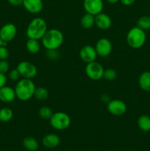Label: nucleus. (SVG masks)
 <instances>
[{
	"label": "nucleus",
	"instance_id": "f257e3e1",
	"mask_svg": "<svg viewBox=\"0 0 150 151\" xmlns=\"http://www.w3.org/2000/svg\"><path fill=\"white\" fill-rule=\"evenodd\" d=\"M64 41L63 34L60 29L51 28L48 29L41 38V45L46 50H58Z\"/></svg>",
	"mask_w": 150,
	"mask_h": 151
},
{
	"label": "nucleus",
	"instance_id": "f03ea898",
	"mask_svg": "<svg viewBox=\"0 0 150 151\" xmlns=\"http://www.w3.org/2000/svg\"><path fill=\"white\" fill-rule=\"evenodd\" d=\"M35 88V84L32 79L19 80L14 88L16 98L21 101H28L34 96Z\"/></svg>",
	"mask_w": 150,
	"mask_h": 151
},
{
	"label": "nucleus",
	"instance_id": "7ed1b4c3",
	"mask_svg": "<svg viewBox=\"0 0 150 151\" xmlns=\"http://www.w3.org/2000/svg\"><path fill=\"white\" fill-rule=\"evenodd\" d=\"M47 30L48 27L46 21L41 17H36L32 19L28 24L26 35L28 38L41 40Z\"/></svg>",
	"mask_w": 150,
	"mask_h": 151
},
{
	"label": "nucleus",
	"instance_id": "20e7f679",
	"mask_svg": "<svg viewBox=\"0 0 150 151\" xmlns=\"http://www.w3.org/2000/svg\"><path fill=\"white\" fill-rule=\"evenodd\" d=\"M126 43L132 49H140L144 45L146 40L145 31L138 27H133L126 34Z\"/></svg>",
	"mask_w": 150,
	"mask_h": 151
},
{
	"label": "nucleus",
	"instance_id": "39448f33",
	"mask_svg": "<svg viewBox=\"0 0 150 151\" xmlns=\"http://www.w3.org/2000/svg\"><path fill=\"white\" fill-rule=\"evenodd\" d=\"M49 122L51 126L57 131H63L69 128L71 119L68 114L63 111L53 113L50 118Z\"/></svg>",
	"mask_w": 150,
	"mask_h": 151
},
{
	"label": "nucleus",
	"instance_id": "423d86ee",
	"mask_svg": "<svg viewBox=\"0 0 150 151\" xmlns=\"http://www.w3.org/2000/svg\"><path fill=\"white\" fill-rule=\"evenodd\" d=\"M21 77L26 79H32L38 74V69L34 63L29 61L24 60L20 62L16 67Z\"/></svg>",
	"mask_w": 150,
	"mask_h": 151
},
{
	"label": "nucleus",
	"instance_id": "0eeeda50",
	"mask_svg": "<svg viewBox=\"0 0 150 151\" xmlns=\"http://www.w3.org/2000/svg\"><path fill=\"white\" fill-rule=\"evenodd\" d=\"M104 67L101 63L95 61L87 63L85 66V74L92 81H99L103 78Z\"/></svg>",
	"mask_w": 150,
	"mask_h": 151
},
{
	"label": "nucleus",
	"instance_id": "6e6552de",
	"mask_svg": "<svg viewBox=\"0 0 150 151\" xmlns=\"http://www.w3.org/2000/svg\"><path fill=\"white\" fill-rule=\"evenodd\" d=\"M107 111L110 114L114 116H121L126 113L127 110V106L126 103L121 100L115 99L110 100L107 104Z\"/></svg>",
	"mask_w": 150,
	"mask_h": 151
},
{
	"label": "nucleus",
	"instance_id": "1a4fd4ad",
	"mask_svg": "<svg viewBox=\"0 0 150 151\" xmlns=\"http://www.w3.org/2000/svg\"><path fill=\"white\" fill-rule=\"evenodd\" d=\"M95 50L98 56L105 58L110 55V53L112 52L113 45L110 40H109L108 38H101L96 43Z\"/></svg>",
	"mask_w": 150,
	"mask_h": 151
},
{
	"label": "nucleus",
	"instance_id": "9d476101",
	"mask_svg": "<svg viewBox=\"0 0 150 151\" xmlns=\"http://www.w3.org/2000/svg\"><path fill=\"white\" fill-rule=\"evenodd\" d=\"M83 7L87 13L96 16L101 13L104 8L103 0H84Z\"/></svg>",
	"mask_w": 150,
	"mask_h": 151
},
{
	"label": "nucleus",
	"instance_id": "9b49d317",
	"mask_svg": "<svg viewBox=\"0 0 150 151\" xmlns=\"http://www.w3.org/2000/svg\"><path fill=\"white\" fill-rule=\"evenodd\" d=\"M17 33V28L14 24L7 23L0 28V37L4 42H10L13 40Z\"/></svg>",
	"mask_w": 150,
	"mask_h": 151
},
{
	"label": "nucleus",
	"instance_id": "f8f14e48",
	"mask_svg": "<svg viewBox=\"0 0 150 151\" xmlns=\"http://www.w3.org/2000/svg\"><path fill=\"white\" fill-rule=\"evenodd\" d=\"M79 55L81 60L86 63L95 61L98 56L95 47L91 45H85L82 47L79 50Z\"/></svg>",
	"mask_w": 150,
	"mask_h": 151
},
{
	"label": "nucleus",
	"instance_id": "ddd939ff",
	"mask_svg": "<svg viewBox=\"0 0 150 151\" xmlns=\"http://www.w3.org/2000/svg\"><path fill=\"white\" fill-rule=\"evenodd\" d=\"M22 5L29 13L38 14L42 11L44 2L43 0H23Z\"/></svg>",
	"mask_w": 150,
	"mask_h": 151
},
{
	"label": "nucleus",
	"instance_id": "4468645a",
	"mask_svg": "<svg viewBox=\"0 0 150 151\" xmlns=\"http://www.w3.org/2000/svg\"><path fill=\"white\" fill-rule=\"evenodd\" d=\"M95 25L101 30H107L112 26V19L109 15L100 13L95 16Z\"/></svg>",
	"mask_w": 150,
	"mask_h": 151
},
{
	"label": "nucleus",
	"instance_id": "2eb2a0df",
	"mask_svg": "<svg viewBox=\"0 0 150 151\" xmlns=\"http://www.w3.org/2000/svg\"><path fill=\"white\" fill-rule=\"evenodd\" d=\"M16 98L14 88L4 86L0 88V101L5 103H12Z\"/></svg>",
	"mask_w": 150,
	"mask_h": 151
},
{
	"label": "nucleus",
	"instance_id": "dca6fc26",
	"mask_svg": "<svg viewBox=\"0 0 150 151\" xmlns=\"http://www.w3.org/2000/svg\"><path fill=\"white\" fill-rule=\"evenodd\" d=\"M60 143V139L57 134H49L46 135L42 139V144L44 147L49 149L58 147Z\"/></svg>",
	"mask_w": 150,
	"mask_h": 151
},
{
	"label": "nucleus",
	"instance_id": "f3484780",
	"mask_svg": "<svg viewBox=\"0 0 150 151\" xmlns=\"http://www.w3.org/2000/svg\"><path fill=\"white\" fill-rule=\"evenodd\" d=\"M138 84L141 89L145 91H150V72L146 71L141 73L138 79Z\"/></svg>",
	"mask_w": 150,
	"mask_h": 151
},
{
	"label": "nucleus",
	"instance_id": "a211bd4d",
	"mask_svg": "<svg viewBox=\"0 0 150 151\" xmlns=\"http://www.w3.org/2000/svg\"><path fill=\"white\" fill-rule=\"evenodd\" d=\"M26 48L31 54H37L41 49V43H40L39 40L28 38L26 43Z\"/></svg>",
	"mask_w": 150,
	"mask_h": 151
},
{
	"label": "nucleus",
	"instance_id": "6ab92c4d",
	"mask_svg": "<svg viewBox=\"0 0 150 151\" xmlns=\"http://www.w3.org/2000/svg\"><path fill=\"white\" fill-rule=\"evenodd\" d=\"M138 128L144 132L150 131V116L146 114H143L138 117L137 121Z\"/></svg>",
	"mask_w": 150,
	"mask_h": 151
},
{
	"label": "nucleus",
	"instance_id": "aec40b11",
	"mask_svg": "<svg viewBox=\"0 0 150 151\" xmlns=\"http://www.w3.org/2000/svg\"><path fill=\"white\" fill-rule=\"evenodd\" d=\"M80 24L84 29H91L95 25V16L86 13L81 19Z\"/></svg>",
	"mask_w": 150,
	"mask_h": 151
},
{
	"label": "nucleus",
	"instance_id": "412c9836",
	"mask_svg": "<svg viewBox=\"0 0 150 151\" xmlns=\"http://www.w3.org/2000/svg\"><path fill=\"white\" fill-rule=\"evenodd\" d=\"M23 145L29 151H36L39 147L38 142L32 137H27L23 140Z\"/></svg>",
	"mask_w": 150,
	"mask_h": 151
},
{
	"label": "nucleus",
	"instance_id": "4be33fe9",
	"mask_svg": "<svg viewBox=\"0 0 150 151\" xmlns=\"http://www.w3.org/2000/svg\"><path fill=\"white\" fill-rule=\"evenodd\" d=\"M34 97L39 101H44L49 97V91L46 88L42 86L36 87L34 92Z\"/></svg>",
	"mask_w": 150,
	"mask_h": 151
},
{
	"label": "nucleus",
	"instance_id": "5701e85b",
	"mask_svg": "<svg viewBox=\"0 0 150 151\" xmlns=\"http://www.w3.org/2000/svg\"><path fill=\"white\" fill-rule=\"evenodd\" d=\"M13 117V112L10 108L4 107L0 109V121L2 122H7Z\"/></svg>",
	"mask_w": 150,
	"mask_h": 151
},
{
	"label": "nucleus",
	"instance_id": "b1692460",
	"mask_svg": "<svg viewBox=\"0 0 150 151\" xmlns=\"http://www.w3.org/2000/svg\"><path fill=\"white\" fill-rule=\"evenodd\" d=\"M137 27L144 31L150 29V16H144L139 18L137 21Z\"/></svg>",
	"mask_w": 150,
	"mask_h": 151
},
{
	"label": "nucleus",
	"instance_id": "393cba45",
	"mask_svg": "<svg viewBox=\"0 0 150 151\" xmlns=\"http://www.w3.org/2000/svg\"><path fill=\"white\" fill-rule=\"evenodd\" d=\"M38 114L40 117L44 119H50L53 114L52 110L48 106H42L38 110Z\"/></svg>",
	"mask_w": 150,
	"mask_h": 151
},
{
	"label": "nucleus",
	"instance_id": "a878e982",
	"mask_svg": "<svg viewBox=\"0 0 150 151\" xmlns=\"http://www.w3.org/2000/svg\"><path fill=\"white\" fill-rule=\"evenodd\" d=\"M117 77V73L115 69H111V68H107L104 70L103 73V78L104 80L107 81H113Z\"/></svg>",
	"mask_w": 150,
	"mask_h": 151
},
{
	"label": "nucleus",
	"instance_id": "bb28decb",
	"mask_svg": "<svg viewBox=\"0 0 150 151\" xmlns=\"http://www.w3.org/2000/svg\"><path fill=\"white\" fill-rule=\"evenodd\" d=\"M46 56L49 60H56L60 58V53L57 50H46Z\"/></svg>",
	"mask_w": 150,
	"mask_h": 151
},
{
	"label": "nucleus",
	"instance_id": "cd10ccee",
	"mask_svg": "<svg viewBox=\"0 0 150 151\" xmlns=\"http://www.w3.org/2000/svg\"><path fill=\"white\" fill-rule=\"evenodd\" d=\"M20 77L21 75L20 74H19V71L17 70V69H12V70H10L8 73V78L12 81H19Z\"/></svg>",
	"mask_w": 150,
	"mask_h": 151
},
{
	"label": "nucleus",
	"instance_id": "c85d7f7f",
	"mask_svg": "<svg viewBox=\"0 0 150 151\" xmlns=\"http://www.w3.org/2000/svg\"><path fill=\"white\" fill-rule=\"evenodd\" d=\"M9 69H10V65L7 60H0V72L6 74L9 72Z\"/></svg>",
	"mask_w": 150,
	"mask_h": 151
},
{
	"label": "nucleus",
	"instance_id": "c756f323",
	"mask_svg": "<svg viewBox=\"0 0 150 151\" xmlns=\"http://www.w3.org/2000/svg\"><path fill=\"white\" fill-rule=\"evenodd\" d=\"M9 50L7 47L1 46L0 47V60H7L9 57Z\"/></svg>",
	"mask_w": 150,
	"mask_h": 151
},
{
	"label": "nucleus",
	"instance_id": "7c9ffc66",
	"mask_svg": "<svg viewBox=\"0 0 150 151\" xmlns=\"http://www.w3.org/2000/svg\"><path fill=\"white\" fill-rule=\"evenodd\" d=\"M7 81V78L5 74H3L0 72V88L3 86H6Z\"/></svg>",
	"mask_w": 150,
	"mask_h": 151
},
{
	"label": "nucleus",
	"instance_id": "2f4dec72",
	"mask_svg": "<svg viewBox=\"0 0 150 151\" xmlns=\"http://www.w3.org/2000/svg\"><path fill=\"white\" fill-rule=\"evenodd\" d=\"M7 1L13 6H20L23 4V0H7Z\"/></svg>",
	"mask_w": 150,
	"mask_h": 151
},
{
	"label": "nucleus",
	"instance_id": "473e14b6",
	"mask_svg": "<svg viewBox=\"0 0 150 151\" xmlns=\"http://www.w3.org/2000/svg\"><path fill=\"white\" fill-rule=\"evenodd\" d=\"M136 0H120L121 2L122 3V4L125 6H130L132 4H133L135 3V1Z\"/></svg>",
	"mask_w": 150,
	"mask_h": 151
},
{
	"label": "nucleus",
	"instance_id": "72a5a7b5",
	"mask_svg": "<svg viewBox=\"0 0 150 151\" xmlns=\"http://www.w3.org/2000/svg\"><path fill=\"white\" fill-rule=\"evenodd\" d=\"M100 100H101V102H103V103H107V104L110 101V97H109L107 94H105L101 95V99H100Z\"/></svg>",
	"mask_w": 150,
	"mask_h": 151
},
{
	"label": "nucleus",
	"instance_id": "f704fd0d",
	"mask_svg": "<svg viewBox=\"0 0 150 151\" xmlns=\"http://www.w3.org/2000/svg\"><path fill=\"white\" fill-rule=\"evenodd\" d=\"M108 3H110V4H116V3L120 1V0H106Z\"/></svg>",
	"mask_w": 150,
	"mask_h": 151
},
{
	"label": "nucleus",
	"instance_id": "c9c22d12",
	"mask_svg": "<svg viewBox=\"0 0 150 151\" xmlns=\"http://www.w3.org/2000/svg\"><path fill=\"white\" fill-rule=\"evenodd\" d=\"M2 43H3V41L1 40V37H0V47H1V46H2Z\"/></svg>",
	"mask_w": 150,
	"mask_h": 151
}]
</instances>
